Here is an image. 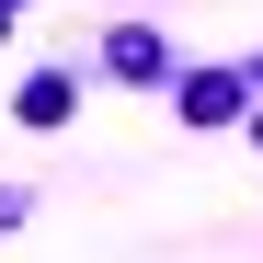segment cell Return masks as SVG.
Returning a JSON list of instances; mask_svg holds the SVG:
<instances>
[{
    "mask_svg": "<svg viewBox=\"0 0 263 263\" xmlns=\"http://www.w3.org/2000/svg\"><path fill=\"white\" fill-rule=\"evenodd\" d=\"M240 103H252V69H195V80H183V115H195V126H229Z\"/></svg>",
    "mask_w": 263,
    "mask_h": 263,
    "instance_id": "6da1fadb",
    "label": "cell"
},
{
    "mask_svg": "<svg viewBox=\"0 0 263 263\" xmlns=\"http://www.w3.org/2000/svg\"><path fill=\"white\" fill-rule=\"evenodd\" d=\"M69 103H80V80H69V69H34L12 115H23V126H69Z\"/></svg>",
    "mask_w": 263,
    "mask_h": 263,
    "instance_id": "7a4b0ae2",
    "label": "cell"
},
{
    "mask_svg": "<svg viewBox=\"0 0 263 263\" xmlns=\"http://www.w3.org/2000/svg\"><path fill=\"white\" fill-rule=\"evenodd\" d=\"M12 23H23V0H0V34H12Z\"/></svg>",
    "mask_w": 263,
    "mask_h": 263,
    "instance_id": "3957f363",
    "label": "cell"
},
{
    "mask_svg": "<svg viewBox=\"0 0 263 263\" xmlns=\"http://www.w3.org/2000/svg\"><path fill=\"white\" fill-rule=\"evenodd\" d=\"M252 138H263V126H252Z\"/></svg>",
    "mask_w": 263,
    "mask_h": 263,
    "instance_id": "277c9868",
    "label": "cell"
}]
</instances>
